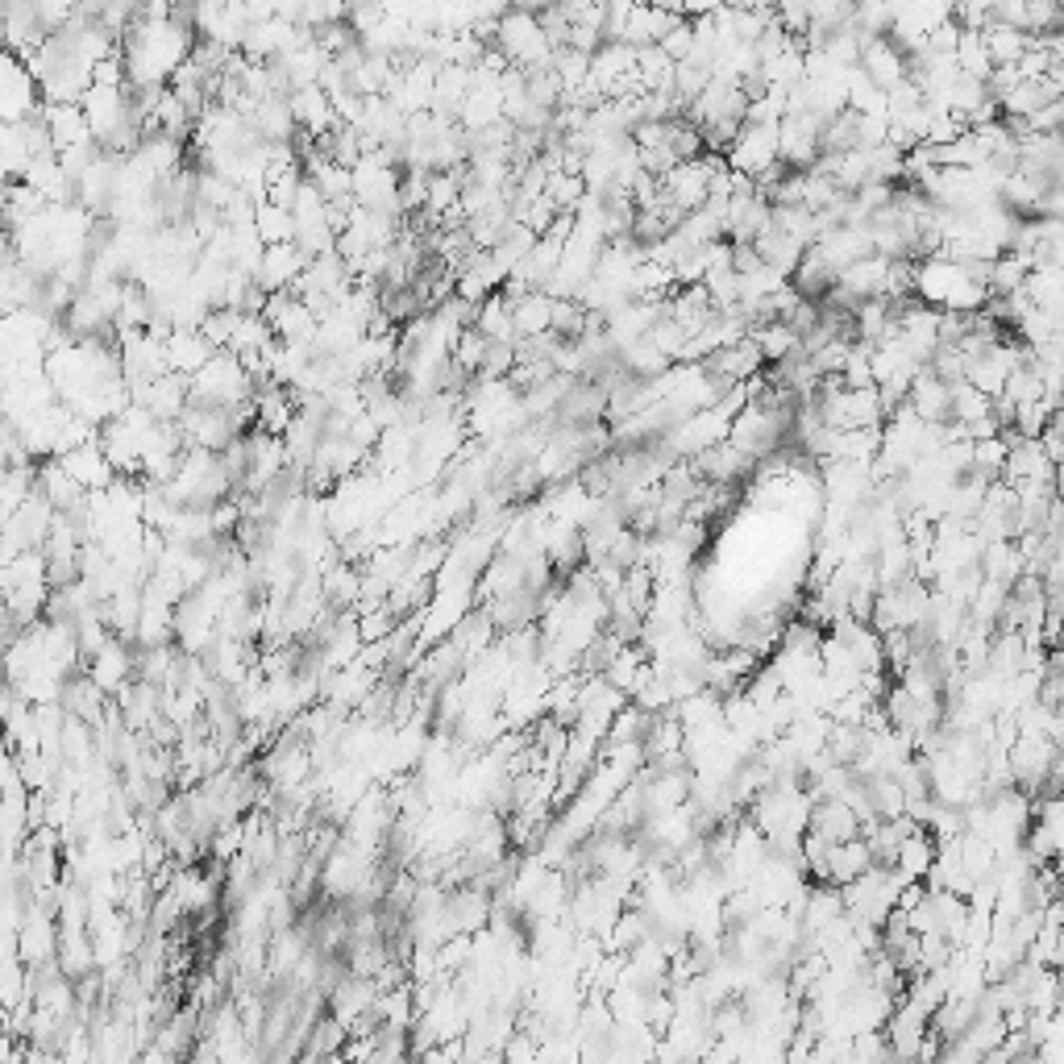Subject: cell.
I'll return each mask as SVG.
<instances>
[{"label": "cell", "instance_id": "6da1fadb", "mask_svg": "<svg viewBox=\"0 0 1064 1064\" xmlns=\"http://www.w3.org/2000/svg\"><path fill=\"white\" fill-rule=\"evenodd\" d=\"M786 429H790V412H769V408L745 404L740 412L732 416L728 445H736V450H740L745 457H752V462H761V457L782 450Z\"/></svg>", "mask_w": 1064, "mask_h": 1064}, {"label": "cell", "instance_id": "7a4b0ae2", "mask_svg": "<svg viewBox=\"0 0 1064 1064\" xmlns=\"http://www.w3.org/2000/svg\"><path fill=\"white\" fill-rule=\"evenodd\" d=\"M728 171L757 179L761 171H769L778 162V125H740L736 142L728 146Z\"/></svg>", "mask_w": 1064, "mask_h": 1064}, {"label": "cell", "instance_id": "3957f363", "mask_svg": "<svg viewBox=\"0 0 1064 1064\" xmlns=\"http://www.w3.org/2000/svg\"><path fill=\"white\" fill-rule=\"evenodd\" d=\"M687 466L694 471V478H703V483H711V487H732V483H740V478H749V474L757 471V462L745 457L736 445H728V441H720V445H711V450H703V454L687 457Z\"/></svg>", "mask_w": 1064, "mask_h": 1064}, {"label": "cell", "instance_id": "277c9868", "mask_svg": "<svg viewBox=\"0 0 1064 1064\" xmlns=\"http://www.w3.org/2000/svg\"><path fill=\"white\" fill-rule=\"evenodd\" d=\"M861 71L869 76L873 88L886 92V88H894V83L907 79V55H903L890 38H869L865 46H861Z\"/></svg>", "mask_w": 1064, "mask_h": 1064}, {"label": "cell", "instance_id": "5b68a950", "mask_svg": "<svg viewBox=\"0 0 1064 1064\" xmlns=\"http://www.w3.org/2000/svg\"><path fill=\"white\" fill-rule=\"evenodd\" d=\"M815 246H819V254H824V262H828L831 271H845V267H852V262H861V258L873 254L865 225H840V229H831L828 237H819Z\"/></svg>", "mask_w": 1064, "mask_h": 1064}, {"label": "cell", "instance_id": "8992f818", "mask_svg": "<svg viewBox=\"0 0 1064 1064\" xmlns=\"http://www.w3.org/2000/svg\"><path fill=\"white\" fill-rule=\"evenodd\" d=\"M907 408L919 416L924 425H944L948 420V383H940L927 366H919V375H915V383H910V392H907Z\"/></svg>", "mask_w": 1064, "mask_h": 1064}, {"label": "cell", "instance_id": "52a82bcc", "mask_svg": "<svg viewBox=\"0 0 1064 1064\" xmlns=\"http://www.w3.org/2000/svg\"><path fill=\"white\" fill-rule=\"evenodd\" d=\"M752 250H757V258L766 262L769 271H778L782 279L794 275V267H799V258H803V246H799L794 237L782 234V229H773V225L752 241Z\"/></svg>", "mask_w": 1064, "mask_h": 1064}, {"label": "cell", "instance_id": "ba28073f", "mask_svg": "<svg viewBox=\"0 0 1064 1064\" xmlns=\"http://www.w3.org/2000/svg\"><path fill=\"white\" fill-rule=\"evenodd\" d=\"M982 46H986V55L994 67H1015V63L1031 50V34H1019V30H1010V25L989 21L986 30H982Z\"/></svg>", "mask_w": 1064, "mask_h": 1064}, {"label": "cell", "instance_id": "9c48e42d", "mask_svg": "<svg viewBox=\"0 0 1064 1064\" xmlns=\"http://www.w3.org/2000/svg\"><path fill=\"white\" fill-rule=\"evenodd\" d=\"M550 313H553V299L541 296V292H529L524 299H516V304H512L516 341H524V337L550 333Z\"/></svg>", "mask_w": 1064, "mask_h": 1064}, {"label": "cell", "instance_id": "30bf717a", "mask_svg": "<svg viewBox=\"0 0 1064 1064\" xmlns=\"http://www.w3.org/2000/svg\"><path fill=\"white\" fill-rule=\"evenodd\" d=\"M752 341H757V350H761V358L766 362H786L794 350H799V337L790 333L782 320H769V325H757L752 329Z\"/></svg>", "mask_w": 1064, "mask_h": 1064}, {"label": "cell", "instance_id": "8fae6325", "mask_svg": "<svg viewBox=\"0 0 1064 1064\" xmlns=\"http://www.w3.org/2000/svg\"><path fill=\"white\" fill-rule=\"evenodd\" d=\"M657 46L666 50V59H670V63H687L690 50H694V34H690V21H678V25H674L670 34L657 42Z\"/></svg>", "mask_w": 1064, "mask_h": 1064}, {"label": "cell", "instance_id": "7c38bea8", "mask_svg": "<svg viewBox=\"0 0 1064 1064\" xmlns=\"http://www.w3.org/2000/svg\"><path fill=\"white\" fill-rule=\"evenodd\" d=\"M766 262L757 258V250L752 246H732V271L736 275H752V271H761Z\"/></svg>", "mask_w": 1064, "mask_h": 1064}]
</instances>
